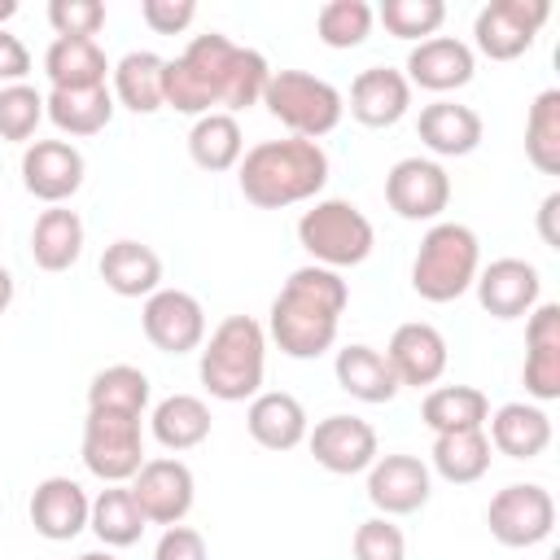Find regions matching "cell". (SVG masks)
Here are the masks:
<instances>
[{"label":"cell","mask_w":560,"mask_h":560,"mask_svg":"<svg viewBox=\"0 0 560 560\" xmlns=\"http://www.w3.org/2000/svg\"><path fill=\"white\" fill-rule=\"evenodd\" d=\"M245 429L249 438L262 446V451H293L306 442L311 433V420H306V407L284 394V389H262L249 398V411H245Z\"/></svg>","instance_id":"cb8c5ba5"},{"label":"cell","mask_w":560,"mask_h":560,"mask_svg":"<svg viewBox=\"0 0 560 560\" xmlns=\"http://www.w3.org/2000/svg\"><path fill=\"white\" fill-rule=\"evenodd\" d=\"M101 280L118 298H149V293L162 289V258H158L153 245L122 236V241L105 245V254H101Z\"/></svg>","instance_id":"4316f807"},{"label":"cell","mask_w":560,"mask_h":560,"mask_svg":"<svg viewBox=\"0 0 560 560\" xmlns=\"http://www.w3.org/2000/svg\"><path fill=\"white\" fill-rule=\"evenodd\" d=\"M39 122H44V96L31 83L0 88V140L31 144V136H35Z\"/></svg>","instance_id":"60d3db41"},{"label":"cell","mask_w":560,"mask_h":560,"mask_svg":"<svg viewBox=\"0 0 560 560\" xmlns=\"http://www.w3.org/2000/svg\"><path fill=\"white\" fill-rule=\"evenodd\" d=\"M420 416L433 433H459V429H486L490 398L477 385H438L424 394Z\"/></svg>","instance_id":"836d02e7"},{"label":"cell","mask_w":560,"mask_h":560,"mask_svg":"<svg viewBox=\"0 0 560 560\" xmlns=\"http://www.w3.org/2000/svg\"><path fill=\"white\" fill-rule=\"evenodd\" d=\"M490 451L508 455V459H534L551 446V416L538 402H503L499 411H490Z\"/></svg>","instance_id":"484cf974"},{"label":"cell","mask_w":560,"mask_h":560,"mask_svg":"<svg viewBox=\"0 0 560 560\" xmlns=\"http://www.w3.org/2000/svg\"><path fill=\"white\" fill-rule=\"evenodd\" d=\"M74 560H118V556H109V547H105V551H83V556H74Z\"/></svg>","instance_id":"f907efd6"},{"label":"cell","mask_w":560,"mask_h":560,"mask_svg":"<svg viewBox=\"0 0 560 560\" xmlns=\"http://www.w3.org/2000/svg\"><path fill=\"white\" fill-rule=\"evenodd\" d=\"M332 376H337V385H341L350 398H359V402H389V398L402 389L398 376H394V368H389V359H385L376 346H363V341L337 350Z\"/></svg>","instance_id":"f1b7e54d"},{"label":"cell","mask_w":560,"mask_h":560,"mask_svg":"<svg viewBox=\"0 0 560 560\" xmlns=\"http://www.w3.org/2000/svg\"><path fill=\"white\" fill-rule=\"evenodd\" d=\"M9 18H18V0H0V26H4Z\"/></svg>","instance_id":"681fc988"},{"label":"cell","mask_w":560,"mask_h":560,"mask_svg":"<svg viewBox=\"0 0 560 560\" xmlns=\"http://www.w3.org/2000/svg\"><path fill=\"white\" fill-rule=\"evenodd\" d=\"M267 372V328L254 315H228L206 341L197 359V376L219 402H245L262 394Z\"/></svg>","instance_id":"277c9868"},{"label":"cell","mask_w":560,"mask_h":560,"mask_svg":"<svg viewBox=\"0 0 560 560\" xmlns=\"http://www.w3.org/2000/svg\"><path fill=\"white\" fill-rule=\"evenodd\" d=\"M525 394L534 402L560 398V302H538L525 319Z\"/></svg>","instance_id":"ac0fdd59"},{"label":"cell","mask_w":560,"mask_h":560,"mask_svg":"<svg viewBox=\"0 0 560 560\" xmlns=\"http://www.w3.org/2000/svg\"><path fill=\"white\" fill-rule=\"evenodd\" d=\"M48 26L57 39H96L105 26V4L101 0H48Z\"/></svg>","instance_id":"b9f144b4"},{"label":"cell","mask_w":560,"mask_h":560,"mask_svg":"<svg viewBox=\"0 0 560 560\" xmlns=\"http://www.w3.org/2000/svg\"><path fill=\"white\" fill-rule=\"evenodd\" d=\"M433 472L420 455H376L368 468V503L381 516H411L429 503Z\"/></svg>","instance_id":"9a60e30c"},{"label":"cell","mask_w":560,"mask_h":560,"mask_svg":"<svg viewBox=\"0 0 560 560\" xmlns=\"http://www.w3.org/2000/svg\"><path fill=\"white\" fill-rule=\"evenodd\" d=\"M114 74V105H127L131 114H158L166 109V57L149 48H131L109 66Z\"/></svg>","instance_id":"d4e9b609"},{"label":"cell","mask_w":560,"mask_h":560,"mask_svg":"<svg viewBox=\"0 0 560 560\" xmlns=\"http://www.w3.org/2000/svg\"><path fill=\"white\" fill-rule=\"evenodd\" d=\"M26 74H31V48L13 31L0 26V83L4 88L9 83H26Z\"/></svg>","instance_id":"bcb514c9"},{"label":"cell","mask_w":560,"mask_h":560,"mask_svg":"<svg viewBox=\"0 0 560 560\" xmlns=\"http://www.w3.org/2000/svg\"><path fill=\"white\" fill-rule=\"evenodd\" d=\"M92 499L74 477H44L31 494V525L48 542H70L74 534L88 529Z\"/></svg>","instance_id":"7402d4cb"},{"label":"cell","mask_w":560,"mask_h":560,"mask_svg":"<svg viewBox=\"0 0 560 560\" xmlns=\"http://www.w3.org/2000/svg\"><path fill=\"white\" fill-rule=\"evenodd\" d=\"M140 328L153 350L162 354H188L206 341V306L188 289H158L140 306Z\"/></svg>","instance_id":"7c38bea8"},{"label":"cell","mask_w":560,"mask_h":560,"mask_svg":"<svg viewBox=\"0 0 560 560\" xmlns=\"http://www.w3.org/2000/svg\"><path fill=\"white\" fill-rule=\"evenodd\" d=\"M188 158L210 175L232 171L245 158V136L236 114H201L188 131Z\"/></svg>","instance_id":"e575fe53"},{"label":"cell","mask_w":560,"mask_h":560,"mask_svg":"<svg viewBox=\"0 0 560 560\" xmlns=\"http://www.w3.org/2000/svg\"><path fill=\"white\" fill-rule=\"evenodd\" d=\"M354 560H407V538L389 516H368L354 525Z\"/></svg>","instance_id":"7bdbcfd3"},{"label":"cell","mask_w":560,"mask_h":560,"mask_svg":"<svg viewBox=\"0 0 560 560\" xmlns=\"http://www.w3.org/2000/svg\"><path fill=\"white\" fill-rule=\"evenodd\" d=\"M140 18H144V26L158 31V35H179V31L192 26L197 4H192V0H144V4H140Z\"/></svg>","instance_id":"ee69618b"},{"label":"cell","mask_w":560,"mask_h":560,"mask_svg":"<svg viewBox=\"0 0 560 560\" xmlns=\"http://www.w3.org/2000/svg\"><path fill=\"white\" fill-rule=\"evenodd\" d=\"M114 109L118 105H114L109 83H101V88H52L44 96V118L57 131H66V136H96V131H105Z\"/></svg>","instance_id":"83f0119b"},{"label":"cell","mask_w":560,"mask_h":560,"mask_svg":"<svg viewBox=\"0 0 560 560\" xmlns=\"http://www.w3.org/2000/svg\"><path fill=\"white\" fill-rule=\"evenodd\" d=\"M262 105L271 109L276 122H284L302 140L328 136L346 114V96L328 79L306 74V70H271L262 88Z\"/></svg>","instance_id":"52a82bcc"},{"label":"cell","mask_w":560,"mask_h":560,"mask_svg":"<svg viewBox=\"0 0 560 560\" xmlns=\"http://www.w3.org/2000/svg\"><path fill=\"white\" fill-rule=\"evenodd\" d=\"M144 512L131 494V486H105L96 499H92V512H88V529L105 542V547H131L140 542L144 534Z\"/></svg>","instance_id":"d590c367"},{"label":"cell","mask_w":560,"mask_h":560,"mask_svg":"<svg viewBox=\"0 0 560 560\" xmlns=\"http://www.w3.org/2000/svg\"><path fill=\"white\" fill-rule=\"evenodd\" d=\"M13 306V276H9V267L0 262V315Z\"/></svg>","instance_id":"c3c4849f"},{"label":"cell","mask_w":560,"mask_h":560,"mask_svg":"<svg viewBox=\"0 0 560 560\" xmlns=\"http://www.w3.org/2000/svg\"><path fill=\"white\" fill-rule=\"evenodd\" d=\"M407 83L411 88H424V92H459L472 83L477 74V57L464 39L455 35H433V39H420L411 52H407V66H402Z\"/></svg>","instance_id":"d6986e66"},{"label":"cell","mask_w":560,"mask_h":560,"mask_svg":"<svg viewBox=\"0 0 560 560\" xmlns=\"http://www.w3.org/2000/svg\"><path fill=\"white\" fill-rule=\"evenodd\" d=\"M346 302H350V284L341 280V271L306 262V267L289 271V280L271 298L267 332L280 346V354H289V359H319L337 341Z\"/></svg>","instance_id":"7a4b0ae2"},{"label":"cell","mask_w":560,"mask_h":560,"mask_svg":"<svg viewBox=\"0 0 560 560\" xmlns=\"http://www.w3.org/2000/svg\"><path fill=\"white\" fill-rule=\"evenodd\" d=\"M153 560H210V551H206L201 529H192V525H166L162 538H158V547H153Z\"/></svg>","instance_id":"f6af8a7d"},{"label":"cell","mask_w":560,"mask_h":560,"mask_svg":"<svg viewBox=\"0 0 560 560\" xmlns=\"http://www.w3.org/2000/svg\"><path fill=\"white\" fill-rule=\"evenodd\" d=\"M346 109H350V118L363 122V127H376V131H381V127H394V122H402L407 109H411V83H407V74L394 70V66H368V70L354 74Z\"/></svg>","instance_id":"44dd1931"},{"label":"cell","mask_w":560,"mask_h":560,"mask_svg":"<svg viewBox=\"0 0 560 560\" xmlns=\"http://www.w3.org/2000/svg\"><path fill=\"white\" fill-rule=\"evenodd\" d=\"M481 271V241L468 223H451L438 219L424 236L420 249L411 258V289L424 302H455L472 289Z\"/></svg>","instance_id":"5b68a950"},{"label":"cell","mask_w":560,"mask_h":560,"mask_svg":"<svg viewBox=\"0 0 560 560\" xmlns=\"http://www.w3.org/2000/svg\"><path fill=\"white\" fill-rule=\"evenodd\" d=\"M472 289H477V302H481L486 315L521 319V315H529L538 306L542 280H538V267L525 262V258H494L490 267L477 271Z\"/></svg>","instance_id":"ffe728a7"},{"label":"cell","mask_w":560,"mask_h":560,"mask_svg":"<svg viewBox=\"0 0 560 560\" xmlns=\"http://www.w3.org/2000/svg\"><path fill=\"white\" fill-rule=\"evenodd\" d=\"M306 446L315 455V464L332 477H354V472H368L372 459L381 455L376 446V429L363 420V416H324L315 420V429L306 433Z\"/></svg>","instance_id":"5bb4252c"},{"label":"cell","mask_w":560,"mask_h":560,"mask_svg":"<svg viewBox=\"0 0 560 560\" xmlns=\"http://www.w3.org/2000/svg\"><path fill=\"white\" fill-rule=\"evenodd\" d=\"M381 26L394 35V39H433L438 26L446 22V4L442 0H385L376 9Z\"/></svg>","instance_id":"ab89813d"},{"label":"cell","mask_w":560,"mask_h":560,"mask_svg":"<svg viewBox=\"0 0 560 560\" xmlns=\"http://www.w3.org/2000/svg\"><path fill=\"white\" fill-rule=\"evenodd\" d=\"M88 162L70 140H31L22 153V184L31 197L61 206L83 188Z\"/></svg>","instance_id":"2e32d148"},{"label":"cell","mask_w":560,"mask_h":560,"mask_svg":"<svg viewBox=\"0 0 560 560\" xmlns=\"http://www.w3.org/2000/svg\"><path fill=\"white\" fill-rule=\"evenodd\" d=\"M83 254V219L70 206H48L31 228V258L39 271H70Z\"/></svg>","instance_id":"f546056e"},{"label":"cell","mask_w":560,"mask_h":560,"mask_svg":"<svg viewBox=\"0 0 560 560\" xmlns=\"http://www.w3.org/2000/svg\"><path fill=\"white\" fill-rule=\"evenodd\" d=\"M398 376V385H411V389H424V385H438L446 363H451V350H446V337L424 324V319H407L394 328L389 346L381 350Z\"/></svg>","instance_id":"e0dca14e"},{"label":"cell","mask_w":560,"mask_h":560,"mask_svg":"<svg viewBox=\"0 0 560 560\" xmlns=\"http://www.w3.org/2000/svg\"><path fill=\"white\" fill-rule=\"evenodd\" d=\"M298 245L315 258V267L341 271V267L368 262V254L376 245V228H372V219L354 201L324 197L311 210H302V219H298Z\"/></svg>","instance_id":"8992f818"},{"label":"cell","mask_w":560,"mask_h":560,"mask_svg":"<svg viewBox=\"0 0 560 560\" xmlns=\"http://www.w3.org/2000/svg\"><path fill=\"white\" fill-rule=\"evenodd\" d=\"M88 407H105V411H136L144 416L149 407V376L131 363H109L92 376L88 385Z\"/></svg>","instance_id":"74e56055"},{"label":"cell","mask_w":560,"mask_h":560,"mask_svg":"<svg viewBox=\"0 0 560 560\" xmlns=\"http://www.w3.org/2000/svg\"><path fill=\"white\" fill-rule=\"evenodd\" d=\"M556 214H560V192H547V197H542V206H538V236H542V245H551V249H560Z\"/></svg>","instance_id":"7dc6e473"},{"label":"cell","mask_w":560,"mask_h":560,"mask_svg":"<svg viewBox=\"0 0 560 560\" xmlns=\"http://www.w3.org/2000/svg\"><path fill=\"white\" fill-rule=\"evenodd\" d=\"M433 472L451 486H472L490 472V438L486 429L433 433Z\"/></svg>","instance_id":"1f68e13d"},{"label":"cell","mask_w":560,"mask_h":560,"mask_svg":"<svg viewBox=\"0 0 560 560\" xmlns=\"http://www.w3.org/2000/svg\"><path fill=\"white\" fill-rule=\"evenodd\" d=\"M131 494L149 525H184V516L192 512V499H197V481L184 459L153 455L131 477Z\"/></svg>","instance_id":"4fadbf2b"},{"label":"cell","mask_w":560,"mask_h":560,"mask_svg":"<svg viewBox=\"0 0 560 560\" xmlns=\"http://www.w3.org/2000/svg\"><path fill=\"white\" fill-rule=\"evenodd\" d=\"M416 131H420L424 149L438 153V158H468V153H477V144L486 136L481 114L472 105H459V101H446V96H438L420 109Z\"/></svg>","instance_id":"603a6c76"},{"label":"cell","mask_w":560,"mask_h":560,"mask_svg":"<svg viewBox=\"0 0 560 560\" xmlns=\"http://www.w3.org/2000/svg\"><path fill=\"white\" fill-rule=\"evenodd\" d=\"M551 18L547 0H490L472 18V44L490 61H516Z\"/></svg>","instance_id":"30bf717a"},{"label":"cell","mask_w":560,"mask_h":560,"mask_svg":"<svg viewBox=\"0 0 560 560\" xmlns=\"http://www.w3.org/2000/svg\"><path fill=\"white\" fill-rule=\"evenodd\" d=\"M525 158L542 175H560V88L534 96L525 114Z\"/></svg>","instance_id":"8d00e7d4"},{"label":"cell","mask_w":560,"mask_h":560,"mask_svg":"<svg viewBox=\"0 0 560 560\" xmlns=\"http://www.w3.org/2000/svg\"><path fill=\"white\" fill-rule=\"evenodd\" d=\"M236 184L241 197L258 210H284L298 201H311L324 192L328 184V153L319 140H262L254 149H245V158L236 162Z\"/></svg>","instance_id":"3957f363"},{"label":"cell","mask_w":560,"mask_h":560,"mask_svg":"<svg viewBox=\"0 0 560 560\" xmlns=\"http://www.w3.org/2000/svg\"><path fill=\"white\" fill-rule=\"evenodd\" d=\"M385 201L407 223H438L451 206V175L433 158H398L385 175Z\"/></svg>","instance_id":"8fae6325"},{"label":"cell","mask_w":560,"mask_h":560,"mask_svg":"<svg viewBox=\"0 0 560 560\" xmlns=\"http://www.w3.org/2000/svg\"><path fill=\"white\" fill-rule=\"evenodd\" d=\"M44 74L52 88H101L109 79V61L96 39H52L44 52Z\"/></svg>","instance_id":"d6a6232c"},{"label":"cell","mask_w":560,"mask_h":560,"mask_svg":"<svg viewBox=\"0 0 560 560\" xmlns=\"http://www.w3.org/2000/svg\"><path fill=\"white\" fill-rule=\"evenodd\" d=\"M271 66L258 48L232 44L223 31L192 35L179 57L166 61V109L201 118V114H236L262 101Z\"/></svg>","instance_id":"6da1fadb"},{"label":"cell","mask_w":560,"mask_h":560,"mask_svg":"<svg viewBox=\"0 0 560 560\" xmlns=\"http://www.w3.org/2000/svg\"><path fill=\"white\" fill-rule=\"evenodd\" d=\"M486 525L499 547H538L556 529V499L538 481H512L490 499Z\"/></svg>","instance_id":"9c48e42d"},{"label":"cell","mask_w":560,"mask_h":560,"mask_svg":"<svg viewBox=\"0 0 560 560\" xmlns=\"http://www.w3.org/2000/svg\"><path fill=\"white\" fill-rule=\"evenodd\" d=\"M144 416L88 407L83 420V468L105 486H127L144 464Z\"/></svg>","instance_id":"ba28073f"},{"label":"cell","mask_w":560,"mask_h":560,"mask_svg":"<svg viewBox=\"0 0 560 560\" xmlns=\"http://www.w3.org/2000/svg\"><path fill=\"white\" fill-rule=\"evenodd\" d=\"M153 438L175 455V451H192L210 438V407L197 394H171L153 407L149 416Z\"/></svg>","instance_id":"4dcf8cb0"},{"label":"cell","mask_w":560,"mask_h":560,"mask_svg":"<svg viewBox=\"0 0 560 560\" xmlns=\"http://www.w3.org/2000/svg\"><path fill=\"white\" fill-rule=\"evenodd\" d=\"M376 9L368 0H328L315 13V35L328 48H359L372 35Z\"/></svg>","instance_id":"f35d334b"}]
</instances>
